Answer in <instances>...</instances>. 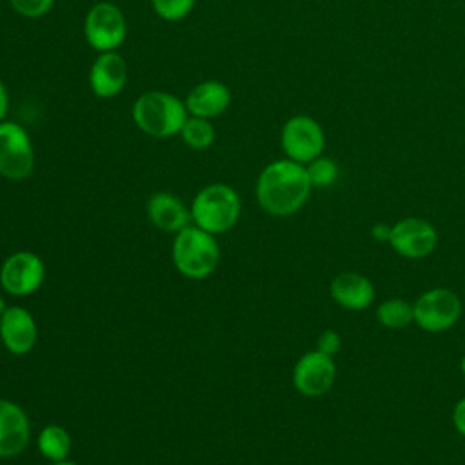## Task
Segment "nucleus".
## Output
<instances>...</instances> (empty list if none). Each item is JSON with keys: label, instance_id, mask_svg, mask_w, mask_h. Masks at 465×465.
<instances>
[{"label": "nucleus", "instance_id": "nucleus-1", "mask_svg": "<svg viewBox=\"0 0 465 465\" xmlns=\"http://www.w3.org/2000/svg\"><path fill=\"white\" fill-rule=\"evenodd\" d=\"M254 191L258 205L267 214L291 216L305 205L312 185L303 163L282 158L262 169Z\"/></svg>", "mask_w": 465, "mask_h": 465}, {"label": "nucleus", "instance_id": "nucleus-2", "mask_svg": "<svg viewBox=\"0 0 465 465\" xmlns=\"http://www.w3.org/2000/svg\"><path fill=\"white\" fill-rule=\"evenodd\" d=\"M131 116L143 134L153 138H171L180 134L189 113L185 102L176 94L167 91H147L134 100Z\"/></svg>", "mask_w": 465, "mask_h": 465}, {"label": "nucleus", "instance_id": "nucleus-3", "mask_svg": "<svg viewBox=\"0 0 465 465\" xmlns=\"http://www.w3.org/2000/svg\"><path fill=\"white\" fill-rule=\"evenodd\" d=\"M191 220L211 234L231 231L242 214V200L227 183H209L191 202Z\"/></svg>", "mask_w": 465, "mask_h": 465}, {"label": "nucleus", "instance_id": "nucleus-4", "mask_svg": "<svg viewBox=\"0 0 465 465\" xmlns=\"http://www.w3.org/2000/svg\"><path fill=\"white\" fill-rule=\"evenodd\" d=\"M220 262V247L214 234L187 225L174 234L173 263L180 274L191 280H203L214 272Z\"/></svg>", "mask_w": 465, "mask_h": 465}, {"label": "nucleus", "instance_id": "nucleus-5", "mask_svg": "<svg viewBox=\"0 0 465 465\" xmlns=\"http://www.w3.org/2000/svg\"><path fill=\"white\" fill-rule=\"evenodd\" d=\"M84 36L98 53L118 51L127 36V20L124 11L113 2H96L85 15Z\"/></svg>", "mask_w": 465, "mask_h": 465}, {"label": "nucleus", "instance_id": "nucleus-6", "mask_svg": "<svg viewBox=\"0 0 465 465\" xmlns=\"http://www.w3.org/2000/svg\"><path fill=\"white\" fill-rule=\"evenodd\" d=\"M35 147L24 125L0 122V176L7 180H25L35 169Z\"/></svg>", "mask_w": 465, "mask_h": 465}, {"label": "nucleus", "instance_id": "nucleus-7", "mask_svg": "<svg viewBox=\"0 0 465 465\" xmlns=\"http://www.w3.org/2000/svg\"><path fill=\"white\" fill-rule=\"evenodd\" d=\"M280 145L285 153V158L305 165L323 154L325 131L312 116L294 114L282 125Z\"/></svg>", "mask_w": 465, "mask_h": 465}, {"label": "nucleus", "instance_id": "nucleus-8", "mask_svg": "<svg viewBox=\"0 0 465 465\" xmlns=\"http://www.w3.org/2000/svg\"><path fill=\"white\" fill-rule=\"evenodd\" d=\"M414 323L427 332H443L456 325L461 316V302L450 289L436 287L412 303Z\"/></svg>", "mask_w": 465, "mask_h": 465}, {"label": "nucleus", "instance_id": "nucleus-9", "mask_svg": "<svg viewBox=\"0 0 465 465\" xmlns=\"http://www.w3.org/2000/svg\"><path fill=\"white\" fill-rule=\"evenodd\" d=\"M45 278L42 258L31 251L9 254L0 267V285L11 296H29L36 292Z\"/></svg>", "mask_w": 465, "mask_h": 465}, {"label": "nucleus", "instance_id": "nucleus-10", "mask_svg": "<svg viewBox=\"0 0 465 465\" xmlns=\"http://www.w3.org/2000/svg\"><path fill=\"white\" fill-rule=\"evenodd\" d=\"M389 245L403 258L420 260L436 249L438 232L434 225L423 218H403L392 225Z\"/></svg>", "mask_w": 465, "mask_h": 465}, {"label": "nucleus", "instance_id": "nucleus-11", "mask_svg": "<svg viewBox=\"0 0 465 465\" xmlns=\"http://www.w3.org/2000/svg\"><path fill=\"white\" fill-rule=\"evenodd\" d=\"M336 380V365L332 356L320 351H309L296 361L292 369V383L303 396L325 394Z\"/></svg>", "mask_w": 465, "mask_h": 465}, {"label": "nucleus", "instance_id": "nucleus-12", "mask_svg": "<svg viewBox=\"0 0 465 465\" xmlns=\"http://www.w3.org/2000/svg\"><path fill=\"white\" fill-rule=\"evenodd\" d=\"M38 340V327L35 316L20 305H9L0 316V341L16 356L31 352Z\"/></svg>", "mask_w": 465, "mask_h": 465}, {"label": "nucleus", "instance_id": "nucleus-13", "mask_svg": "<svg viewBox=\"0 0 465 465\" xmlns=\"http://www.w3.org/2000/svg\"><path fill=\"white\" fill-rule=\"evenodd\" d=\"M127 84V62L118 51L98 53L89 69V87L98 98L118 96Z\"/></svg>", "mask_w": 465, "mask_h": 465}, {"label": "nucleus", "instance_id": "nucleus-14", "mask_svg": "<svg viewBox=\"0 0 465 465\" xmlns=\"http://www.w3.org/2000/svg\"><path fill=\"white\" fill-rule=\"evenodd\" d=\"M31 423L25 411L5 398H0V458L18 456L29 443Z\"/></svg>", "mask_w": 465, "mask_h": 465}, {"label": "nucleus", "instance_id": "nucleus-15", "mask_svg": "<svg viewBox=\"0 0 465 465\" xmlns=\"http://www.w3.org/2000/svg\"><path fill=\"white\" fill-rule=\"evenodd\" d=\"M183 102L191 116L213 120L231 105V91L220 80H203L191 87Z\"/></svg>", "mask_w": 465, "mask_h": 465}, {"label": "nucleus", "instance_id": "nucleus-16", "mask_svg": "<svg viewBox=\"0 0 465 465\" xmlns=\"http://www.w3.org/2000/svg\"><path fill=\"white\" fill-rule=\"evenodd\" d=\"M149 222L163 232H180L191 222V209L173 193H154L145 205Z\"/></svg>", "mask_w": 465, "mask_h": 465}, {"label": "nucleus", "instance_id": "nucleus-17", "mask_svg": "<svg viewBox=\"0 0 465 465\" xmlns=\"http://www.w3.org/2000/svg\"><path fill=\"white\" fill-rule=\"evenodd\" d=\"M331 298L343 309L349 311H363L374 300V285L372 282L352 271H343L336 274L331 282Z\"/></svg>", "mask_w": 465, "mask_h": 465}, {"label": "nucleus", "instance_id": "nucleus-18", "mask_svg": "<svg viewBox=\"0 0 465 465\" xmlns=\"http://www.w3.org/2000/svg\"><path fill=\"white\" fill-rule=\"evenodd\" d=\"M36 445L40 454L51 463L62 461V460H67L71 452V436L62 425L49 423L38 432Z\"/></svg>", "mask_w": 465, "mask_h": 465}, {"label": "nucleus", "instance_id": "nucleus-19", "mask_svg": "<svg viewBox=\"0 0 465 465\" xmlns=\"http://www.w3.org/2000/svg\"><path fill=\"white\" fill-rule=\"evenodd\" d=\"M180 136H182V140L187 147L196 149V151H203V149H209L214 143L216 131H214V125H213L211 120L189 114L187 120L182 125Z\"/></svg>", "mask_w": 465, "mask_h": 465}, {"label": "nucleus", "instance_id": "nucleus-20", "mask_svg": "<svg viewBox=\"0 0 465 465\" xmlns=\"http://www.w3.org/2000/svg\"><path fill=\"white\" fill-rule=\"evenodd\" d=\"M376 318L387 329H403L414 322V307L401 298H389L378 305Z\"/></svg>", "mask_w": 465, "mask_h": 465}, {"label": "nucleus", "instance_id": "nucleus-21", "mask_svg": "<svg viewBox=\"0 0 465 465\" xmlns=\"http://www.w3.org/2000/svg\"><path fill=\"white\" fill-rule=\"evenodd\" d=\"M305 171L312 187H329L338 178V165L332 158L320 154L318 158L305 163Z\"/></svg>", "mask_w": 465, "mask_h": 465}, {"label": "nucleus", "instance_id": "nucleus-22", "mask_svg": "<svg viewBox=\"0 0 465 465\" xmlns=\"http://www.w3.org/2000/svg\"><path fill=\"white\" fill-rule=\"evenodd\" d=\"M153 11L165 22H180L191 15L196 0H151Z\"/></svg>", "mask_w": 465, "mask_h": 465}, {"label": "nucleus", "instance_id": "nucleus-23", "mask_svg": "<svg viewBox=\"0 0 465 465\" xmlns=\"http://www.w3.org/2000/svg\"><path fill=\"white\" fill-rule=\"evenodd\" d=\"M9 4L24 18H40L51 11L54 0H9Z\"/></svg>", "mask_w": 465, "mask_h": 465}, {"label": "nucleus", "instance_id": "nucleus-24", "mask_svg": "<svg viewBox=\"0 0 465 465\" xmlns=\"http://www.w3.org/2000/svg\"><path fill=\"white\" fill-rule=\"evenodd\" d=\"M341 349V336L332 331V329H325L316 341V351L327 354V356H334L338 351Z\"/></svg>", "mask_w": 465, "mask_h": 465}, {"label": "nucleus", "instance_id": "nucleus-25", "mask_svg": "<svg viewBox=\"0 0 465 465\" xmlns=\"http://www.w3.org/2000/svg\"><path fill=\"white\" fill-rule=\"evenodd\" d=\"M452 423L456 427V430L465 436V398L458 400V403L452 409Z\"/></svg>", "mask_w": 465, "mask_h": 465}, {"label": "nucleus", "instance_id": "nucleus-26", "mask_svg": "<svg viewBox=\"0 0 465 465\" xmlns=\"http://www.w3.org/2000/svg\"><path fill=\"white\" fill-rule=\"evenodd\" d=\"M391 231H392V225H387V223H374L372 229H371V236H372L376 242H389Z\"/></svg>", "mask_w": 465, "mask_h": 465}, {"label": "nucleus", "instance_id": "nucleus-27", "mask_svg": "<svg viewBox=\"0 0 465 465\" xmlns=\"http://www.w3.org/2000/svg\"><path fill=\"white\" fill-rule=\"evenodd\" d=\"M7 111H9V93H7L4 80L0 78V122L5 120Z\"/></svg>", "mask_w": 465, "mask_h": 465}, {"label": "nucleus", "instance_id": "nucleus-28", "mask_svg": "<svg viewBox=\"0 0 465 465\" xmlns=\"http://www.w3.org/2000/svg\"><path fill=\"white\" fill-rule=\"evenodd\" d=\"M7 307H9V305H7V303H5V298H4V296H2V294H0V316H2V314H4V311H5V309H7Z\"/></svg>", "mask_w": 465, "mask_h": 465}, {"label": "nucleus", "instance_id": "nucleus-29", "mask_svg": "<svg viewBox=\"0 0 465 465\" xmlns=\"http://www.w3.org/2000/svg\"><path fill=\"white\" fill-rule=\"evenodd\" d=\"M51 465H76V463L69 461V460H62V461H53Z\"/></svg>", "mask_w": 465, "mask_h": 465}, {"label": "nucleus", "instance_id": "nucleus-30", "mask_svg": "<svg viewBox=\"0 0 465 465\" xmlns=\"http://www.w3.org/2000/svg\"><path fill=\"white\" fill-rule=\"evenodd\" d=\"M460 371H461V374L465 376V354L461 356V361H460Z\"/></svg>", "mask_w": 465, "mask_h": 465}]
</instances>
